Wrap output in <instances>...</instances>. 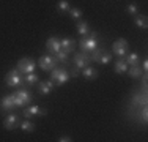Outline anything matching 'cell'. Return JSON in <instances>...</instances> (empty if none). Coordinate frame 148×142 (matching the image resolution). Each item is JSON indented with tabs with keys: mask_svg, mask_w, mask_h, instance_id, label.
I'll return each mask as SVG.
<instances>
[{
	"mask_svg": "<svg viewBox=\"0 0 148 142\" xmlns=\"http://www.w3.org/2000/svg\"><path fill=\"white\" fill-rule=\"evenodd\" d=\"M5 84L8 87H19V85L24 84V74H21L17 68L10 70L5 76Z\"/></svg>",
	"mask_w": 148,
	"mask_h": 142,
	"instance_id": "6da1fadb",
	"label": "cell"
},
{
	"mask_svg": "<svg viewBox=\"0 0 148 142\" xmlns=\"http://www.w3.org/2000/svg\"><path fill=\"white\" fill-rule=\"evenodd\" d=\"M17 70H19L21 74H29V73H33L35 68H36V62H35L32 57H22V59L17 60Z\"/></svg>",
	"mask_w": 148,
	"mask_h": 142,
	"instance_id": "7a4b0ae2",
	"label": "cell"
},
{
	"mask_svg": "<svg viewBox=\"0 0 148 142\" xmlns=\"http://www.w3.org/2000/svg\"><path fill=\"white\" fill-rule=\"evenodd\" d=\"M69 73L66 70L63 68H54L51 70V81H54L55 85H58V87H62L63 84H66L69 81Z\"/></svg>",
	"mask_w": 148,
	"mask_h": 142,
	"instance_id": "3957f363",
	"label": "cell"
},
{
	"mask_svg": "<svg viewBox=\"0 0 148 142\" xmlns=\"http://www.w3.org/2000/svg\"><path fill=\"white\" fill-rule=\"evenodd\" d=\"M32 99H33V95H32L29 90L21 88V90L14 92V104H16V108H25Z\"/></svg>",
	"mask_w": 148,
	"mask_h": 142,
	"instance_id": "277c9868",
	"label": "cell"
},
{
	"mask_svg": "<svg viewBox=\"0 0 148 142\" xmlns=\"http://www.w3.org/2000/svg\"><path fill=\"white\" fill-rule=\"evenodd\" d=\"M112 51H114V54L120 57V59H125L126 54H128L129 51V43L125 40V38H118L117 41H114V44H112Z\"/></svg>",
	"mask_w": 148,
	"mask_h": 142,
	"instance_id": "5b68a950",
	"label": "cell"
},
{
	"mask_svg": "<svg viewBox=\"0 0 148 142\" xmlns=\"http://www.w3.org/2000/svg\"><path fill=\"white\" fill-rule=\"evenodd\" d=\"M57 59H55L52 54H49V55H43V57H40V60H38V66H40L43 71H51V70H54L55 66H57Z\"/></svg>",
	"mask_w": 148,
	"mask_h": 142,
	"instance_id": "8992f818",
	"label": "cell"
},
{
	"mask_svg": "<svg viewBox=\"0 0 148 142\" xmlns=\"http://www.w3.org/2000/svg\"><path fill=\"white\" fill-rule=\"evenodd\" d=\"M147 106V88H142L140 92H136L132 95V103H131V108H143Z\"/></svg>",
	"mask_w": 148,
	"mask_h": 142,
	"instance_id": "52a82bcc",
	"label": "cell"
},
{
	"mask_svg": "<svg viewBox=\"0 0 148 142\" xmlns=\"http://www.w3.org/2000/svg\"><path fill=\"white\" fill-rule=\"evenodd\" d=\"M90 62H91V59H90L88 52H82V51H80V52H77V54L74 55V65H76V68H79V70L88 66Z\"/></svg>",
	"mask_w": 148,
	"mask_h": 142,
	"instance_id": "ba28073f",
	"label": "cell"
},
{
	"mask_svg": "<svg viewBox=\"0 0 148 142\" xmlns=\"http://www.w3.org/2000/svg\"><path fill=\"white\" fill-rule=\"evenodd\" d=\"M47 111L43 108H40V106H29V108L24 109L22 115L25 117V119H32V117H44Z\"/></svg>",
	"mask_w": 148,
	"mask_h": 142,
	"instance_id": "9c48e42d",
	"label": "cell"
},
{
	"mask_svg": "<svg viewBox=\"0 0 148 142\" xmlns=\"http://www.w3.org/2000/svg\"><path fill=\"white\" fill-rule=\"evenodd\" d=\"M79 46H80V49H82V52H90V51H93L95 48H98V40L87 35V37H84L82 40H80Z\"/></svg>",
	"mask_w": 148,
	"mask_h": 142,
	"instance_id": "30bf717a",
	"label": "cell"
},
{
	"mask_svg": "<svg viewBox=\"0 0 148 142\" xmlns=\"http://www.w3.org/2000/svg\"><path fill=\"white\" fill-rule=\"evenodd\" d=\"M14 108H16V104H14V93L6 95V97H3L2 99H0V109H2V111L10 112V111H13Z\"/></svg>",
	"mask_w": 148,
	"mask_h": 142,
	"instance_id": "8fae6325",
	"label": "cell"
},
{
	"mask_svg": "<svg viewBox=\"0 0 148 142\" xmlns=\"http://www.w3.org/2000/svg\"><path fill=\"white\" fill-rule=\"evenodd\" d=\"M19 125H21V123H19V117H17L16 114H10V115L3 120V126H5V130H8V131L16 130Z\"/></svg>",
	"mask_w": 148,
	"mask_h": 142,
	"instance_id": "7c38bea8",
	"label": "cell"
},
{
	"mask_svg": "<svg viewBox=\"0 0 148 142\" xmlns=\"http://www.w3.org/2000/svg\"><path fill=\"white\" fill-rule=\"evenodd\" d=\"M46 49H47V51L51 52L52 55H54L55 52H58L60 49H62L58 37H49V38H47V41H46Z\"/></svg>",
	"mask_w": 148,
	"mask_h": 142,
	"instance_id": "4fadbf2b",
	"label": "cell"
},
{
	"mask_svg": "<svg viewBox=\"0 0 148 142\" xmlns=\"http://www.w3.org/2000/svg\"><path fill=\"white\" fill-rule=\"evenodd\" d=\"M60 46H62V51L71 54L74 49H76V41L73 38H63V40H60Z\"/></svg>",
	"mask_w": 148,
	"mask_h": 142,
	"instance_id": "5bb4252c",
	"label": "cell"
},
{
	"mask_svg": "<svg viewBox=\"0 0 148 142\" xmlns=\"http://www.w3.org/2000/svg\"><path fill=\"white\" fill-rule=\"evenodd\" d=\"M54 87H55V84H54V81H43V82H40V87H38V92H40L41 95H49L52 90H54Z\"/></svg>",
	"mask_w": 148,
	"mask_h": 142,
	"instance_id": "9a60e30c",
	"label": "cell"
},
{
	"mask_svg": "<svg viewBox=\"0 0 148 142\" xmlns=\"http://www.w3.org/2000/svg\"><path fill=\"white\" fill-rule=\"evenodd\" d=\"M82 76L85 77L87 81H95L98 77V70L88 65V66H85V68H82Z\"/></svg>",
	"mask_w": 148,
	"mask_h": 142,
	"instance_id": "2e32d148",
	"label": "cell"
},
{
	"mask_svg": "<svg viewBox=\"0 0 148 142\" xmlns=\"http://www.w3.org/2000/svg\"><path fill=\"white\" fill-rule=\"evenodd\" d=\"M128 68H129V65L126 63L125 59H118L117 62L114 63V70L117 74H125L126 71H128Z\"/></svg>",
	"mask_w": 148,
	"mask_h": 142,
	"instance_id": "e0dca14e",
	"label": "cell"
},
{
	"mask_svg": "<svg viewBox=\"0 0 148 142\" xmlns=\"http://www.w3.org/2000/svg\"><path fill=\"white\" fill-rule=\"evenodd\" d=\"M128 74L132 77V79H140L142 77V74H145L142 71V68H140V65H132L128 68Z\"/></svg>",
	"mask_w": 148,
	"mask_h": 142,
	"instance_id": "ac0fdd59",
	"label": "cell"
},
{
	"mask_svg": "<svg viewBox=\"0 0 148 142\" xmlns=\"http://www.w3.org/2000/svg\"><path fill=\"white\" fill-rule=\"evenodd\" d=\"M38 82H40V77H38V74L35 73H29L24 76V84L29 85V87H33V85H36Z\"/></svg>",
	"mask_w": 148,
	"mask_h": 142,
	"instance_id": "d6986e66",
	"label": "cell"
},
{
	"mask_svg": "<svg viewBox=\"0 0 148 142\" xmlns=\"http://www.w3.org/2000/svg\"><path fill=\"white\" fill-rule=\"evenodd\" d=\"M134 22H136V26L139 28H143V30L148 27V19L143 14H136V16H134Z\"/></svg>",
	"mask_w": 148,
	"mask_h": 142,
	"instance_id": "ffe728a7",
	"label": "cell"
},
{
	"mask_svg": "<svg viewBox=\"0 0 148 142\" xmlns=\"http://www.w3.org/2000/svg\"><path fill=\"white\" fill-rule=\"evenodd\" d=\"M125 60H126V63H128L129 66L139 65L140 63V57H139V54H136V52H129V54H126Z\"/></svg>",
	"mask_w": 148,
	"mask_h": 142,
	"instance_id": "44dd1931",
	"label": "cell"
},
{
	"mask_svg": "<svg viewBox=\"0 0 148 142\" xmlns=\"http://www.w3.org/2000/svg\"><path fill=\"white\" fill-rule=\"evenodd\" d=\"M77 32H79V35H82V37H87V35L90 33V26H88V22H85V21H80V22H77Z\"/></svg>",
	"mask_w": 148,
	"mask_h": 142,
	"instance_id": "7402d4cb",
	"label": "cell"
},
{
	"mask_svg": "<svg viewBox=\"0 0 148 142\" xmlns=\"http://www.w3.org/2000/svg\"><path fill=\"white\" fill-rule=\"evenodd\" d=\"M19 128L24 131V133H33V131H35V123L30 122L29 119H25V120H24V122L19 125Z\"/></svg>",
	"mask_w": 148,
	"mask_h": 142,
	"instance_id": "603a6c76",
	"label": "cell"
},
{
	"mask_svg": "<svg viewBox=\"0 0 148 142\" xmlns=\"http://www.w3.org/2000/svg\"><path fill=\"white\" fill-rule=\"evenodd\" d=\"M103 52H104V48H95L93 51H90L88 54H90L91 62H98V63H99V59H101V55H103Z\"/></svg>",
	"mask_w": 148,
	"mask_h": 142,
	"instance_id": "cb8c5ba5",
	"label": "cell"
},
{
	"mask_svg": "<svg viewBox=\"0 0 148 142\" xmlns=\"http://www.w3.org/2000/svg\"><path fill=\"white\" fill-rule=\"evenodd\" d=\"M68 52H65V51H62V49H60L58 52H55L54 54V57L55 59H57V62L58 63H65V65H68Z\"/></svg>",
	"mask_w": 148,
	"mask_h": 142,
	"instance_id": "d4e9b609",
	"label": "cell"
},
{
	"mask_svg": "<svg viewBox=\"0 0 148 142\" xmlns=\"http://www.w3.org/2000/svg\"><path fill=\"white\" fill-rule=\"evenodd\" d=\"M69 8H71V6H69L68 0H60V2L57 3V10H58V13H62V14L68 13Z\"/></svg>",
	"mask_w": 148,
	"mask_h": 142,
	"instance_id": "484cf974",
	"label": "cell"
},
{
	"mask_svg": "<svg viewBox=\"0 0 148 142\" xmlns=\"http://www.w3.org/2000/svg\"><path fill=\"white\" fill-rule=\"evenodd\" d=\"M110 62H112V54L104 49L103 55H101V59H99V63H101V65H107V63H110Z\"/></svg>",
	"mask_w": 148,
	"mask_h": 142,
	"instance_id": "4316f807",
	"label": "cell"
},
{
	"mask_svg": "<svg viewBox=\"0 0 148 142\" xmlns=\"http://www.w3.org/2000/svg\"><path fill=\"white\" fill-rule=\"evenodd\" d=\"M139 115H137V119L140 117V123L142 125H147V119H148V112H147V106H143L142 109H140V112H137Z\"/></svg>",
	"mask_w": 148,
	"mask_h": 142,
	"instance_id": "83f0119b",
	"label": "cell"
},
{
	"mask_svg": "<svg viewBox=\"0 0 148 142\" xmlns=\"http://www.w3.org/2000/svg\"><path fill=\"white\" fill-rule=\"evenodd\" d=\"M68 13L73 19H80V17H82V10L80 8H69Z\"/></svg>",
	"mask_w": 148,
	"mask_h": 142,
	"instance_id": "f1b7e54d",
	"label": "cell"
},
{
	"mask_svg": "<svg viewBox=\"0 0 148 142\" xmlns=\"http://www.w3.org/2000/svg\"><path fill=\"white\" fill-rule=\"evenodd\" d=\"M126 13H129L131 16H136V14H139V8H137V5L131 3V5L126 6Z\"/></svg>",
	"mask_w": 148,
	"mask_h": 142,
	"instance_id": "f546056e",
	"label": "cell"
},
{
	"mask_svg": "<svg viewBox=\"0 0 148 142\" xmlns=\"http://www.w3.org/2000/svg\"><path fill=\"white\" fill-rule=\"evenodd\" d=\"M140 68H142L143 73H147V70H148V60H147V59L142 62V66H140Z\"/></svg>",
	"mask_w": 148,
	"mask_h": 142,
	"instance_id": "4dcf8cb0",
	"label": "cell"
},
{
	"mask_svg": "<svg viewBox=\"0 0 148 142\" xmlns=\"http://www.w3.org/2000/svg\"><path fill=\"white\" fill-rule=\"evenodd\" d=\"M69 76H71V77H77V76H79V68H76V66H74V68H73V71H71V74H69Z\"/></svg>",
	"mask_w": 148,
	"mask_h": 142,
	"instance_id": "1f68e13d",
	"label": "cell"
},
{
	"mask_svg": "<svg viewBox=\"0 0 148 142\" xmlns=\"http://www.w3.org/2000/svg\"><path fill=\"white\" fill-rule=\"evenodd\" d=\"M142 88H147V76L142 74Z\"/></svg>",
	"mask_w": 148,
	"mask_h": 142,
	"instance_id": "d6a6232c",
	"label": "cell"
},
{
	"mask_svg": "<svg viewBox=\"0 0 148 142\" xmlns=\"http://www.w3.org/2000/svg\"><path fill=\"white\" fill-rule=\"evenodd\" d=\"M58 141L60 142H69V141H71V137H69V136H62Z\"/></svg>",
	"mask_w": 148,
	"mask_h": 142,
	"instance_id": "836d02e7",
	"label": "cell"
},
{
	"mask_svg": "<svg viewBox=\"0 0 148 142\" xmlns=\"http://www.w3.org/2000/svg\"><path fill=\"white\" fill-rule=\"evenodd\" d=\"M88 35H90L91 38H98V33H96V32H91V30H90V33H88Z\"/></svg>",
	"mask_w": 148,
	"mask_h": 142,
	"instance_id": "e575fe53",
	"label": "cell"
}]
</instances>
